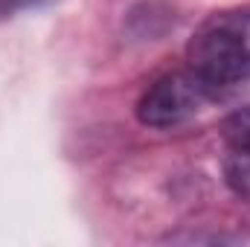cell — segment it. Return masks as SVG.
I'll use <instances>...</instances> for the list:
<instances>
[{
	"label": "cell",
	"mask_w": 250,
	"mask_h": 247,
	"mask_svg": "<svg viewBox=\"0 0 250 247\" xmlns=\"http://www.w3.org/2000/svg\"><path fill=\"white\" fill-rule=\"evenodd\" d=\"M47 0H0V12L3 15H12V12H21V9H32V6H41Z\"/></svg>",
	"instance_id": "obj_4"
},
{
	"label": "cell",
	"mask_w": 250,
	"mask_h": 247,
	"mask_svg": "<svg viewBox=\"0 0 250 247\" xmlns=\"http://www.w3.org/2000/svg\"><path fill=\"white\" fill-rule=\"evenodd\" d=\"M224 131H227V145H230L233 160L242 163V172H250V108L233 114Z\"/></svg>",
	"instance_id": "obj_3"
},
{
	"label": "cell",
	"mask_w": 250,
	"mask_h": 247,
	"mask_svg": "<svg viewBox=\"0 0 250 247\" xmlns=\"http://www.w3.org/2000/svg\"><path fill=\"white\" fill-rule=\"evenodd\" d=\"M212 93L215 90L192 70L169 73L143 93L137 105V117L148 128H175L187 123L189 117H195Z\"/></svg>",
	"instance_id": "obj_2"
},
{
	"label": "cell",
	"mask_w": 250,
	"mask_h": 247,
	"mask_svg": "<svg viewBox=\"0 0 250 247\" xmlns=\"http://www.w3.org/2000/svg\"><path fill=\"white\" fill-rule=\"evenodd\" d=\"M189 70L212 90L250 79V9L221 12L201 23L187 50Z\"/></svg>",
	"instance_id": "obj_1"
}]
</instances>
